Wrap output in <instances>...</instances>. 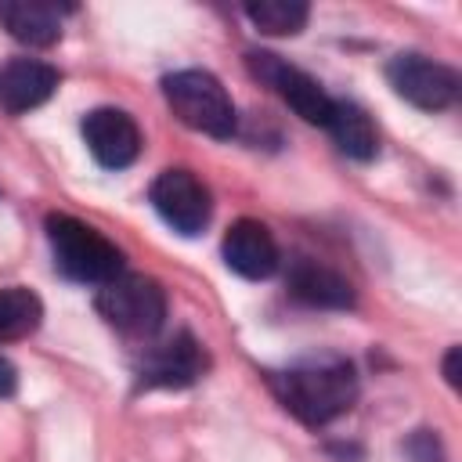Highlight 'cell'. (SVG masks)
<instances>
[{
  "label": "cell",
  "mask_w": 462,
  "mask_h": 462,
  "mask_svg": "<svg viewBox=\"0 0 462 462\" xmlns=\"http://www.w3.org/2000/svg\"><path fill=\"white\" fill-rule=\"evenodd\" d=\"M271 390L303 426H328L357 401V372L346 357H307L285 372H271Z\"/></svg>",
  "instance_id": "cell-1"
},
{
  "label": "cell",
  "mask_w": 462,
  "mask_h": 462,
  "mask_svg": "<svg viewBox=\"0 0 462 462\" xmlns=\"http://www.w3.org/2000/svg\"><path fill=\"white\" fill-rule=\"evenodd\" d=\"M47 242L54 253V267L79 282V285H105L116 274H123V253L116 242H108L97 227L69 217V213H51L47 217Z\"/></svg>",
  "instance_id": "cell-2"
},
{
  "label": "cell",
  "mask_w": 462,
  "mask_h": 462,
  "mask_svg": "<svg viewBox=\"0 0 462 462\" xmlns=\"http://www.w3.org/2000/svg\"><path fill=\"white\" fill-rule=\"evenodd\" d=\"M162 94L184 126H191L206 137H220V141L235 134V105L213 72H206V69L170 72L162 79Z\"/></svg>",
  "instance_id": "cell-3"
},
{
  "label": "cell",
  "mask_w": 462,
  "mask_h": 462,
  "mask_svg": "<svg viewBox=\"0 0 462 462\" xmlns=\"http://www.w3.org/2000/svg\"><path fill=\"white\" fill-rule=\"evenodd\" d=\"M97 314L130 339H152L166 321V292L148 274H116L97 289Z\"/></svg>",
  "instance_id": "cell-4"
},
{
  "label": "cell",
  "mask_w": 462,
  "mask_h": 462,
  "mask_svg": "<svg viewBox=\"0 0 462 462\" xmlns=\"http://www.w3.org/2000/svg\"><path fill=\"white\" fill-rule=\"evenodd\" d=\"M386 79L393 87L397 97H404L408 105L422 108V112H444L458 101V72L426 58V54H397L386 65Z\"/></svg>",
  "instance_id": "cell-5"
},
{
  "label": "cell",
  "mask_w": 462,
  "mask_h": 462,
  "mask_svg": "<svg viewBox=\"0 0 462 462\" xmlns=\"http://www.w3.org/2000/svg\"><path fill=\"white\" fill-rule=\"evenodd\" d=\"M245 65H249V72H253L260 83H267L300 119L318 123V126L328 123L336 97H328V94L318 87V79H310L303 69L282 61V58L271 54V51H249V54H245Z\"/></svg>",
  "instance_id": "cell-6"
},
{
  "label": "cell",
  "mask_w": 462,
  "mask_h": 462,
  "mask_svg": "<svg viewBox=\"0 0 462 462\" xmlns=\"http://www.w3.org/2000/svg\"><path fill=\"white\" fill-rule=\"evenodd\" d=\"M155 213L177 231V235H199L206 231L213 217V199L209 188L191 173V170H162L152 180L148 191Z\"/></svg>",
  "instance_id": "cell-7"
},
{
  "label": "cell",
  "mask_w": 462,
  "mask_h": 462,
  "mask_svg": "<svg viewBox=\"0 0 462 462\" xmlns=\"http://www.w3.org/2000/svg\"><path fill=\"white\" fill-rule=\"evenodd\" d=\"M209 368V354L206 346L191 336V332H177L173 339L159 343V346H148L141 365H137V375L144 386H166V390H180V386H191L206 375Z\"/></svg>",
  "instance_id": "cell-8"
},
{
  "label": "cell",
  "mask_w": 462,
  "mask_h": 462,
  "mask_svg": "<svg viewBox=\"0 0 462 462\" xmlns=\"http://www.w3.org/2000/svg\"><path fill=\"white\" fill-rule=\"evenodd\" d=\"M83 141L105 170H126L141 155V130L123 108H94L83 116Z\"/></svg>",
  "instance_id": "cell-9"
},
{
  "label": "cell",
  "mask_w": 462,
  "mask_h": 462,
  "mask_svg": "<svg viewBox=\"0 0 462 462\" xmlns=\"http://www.w3.org/2000/svg\"><path fill=\"white\" fill-rule=\"evenodd\" d=\"M220 253H224V263L235 274L253 278V282L271 278L282 263V253H278V242H274L271 227L260 224V220H249V217H242L227 227Z\"/></svg>",
  "instance_id": "cell-10"
},
{
  "label": "cell",
  "mask_w": 462,
  "mask_h": 462,
  "mask_svg": "<svg viewBox=\"0 0 462 462\" xmlns=\"http://www.w3.org/2000/svg\"><path fill=\"white\" fill-rule=\"evenodd\" d=\"M285 285H289V292L296 300H303L310 307H325V310H346V307H354L350 282L336 267H328L321 260H310V256H296L289 263Z\"/></svg>",
  "instance_id": "cell-11"
},
{
  "label": "cell",
  "mask_w": 462,
  "mask_h": 462,
  "mask_svg": "<svg viewBox=\"0 0 462 462\" xmlns=\"http://www.w3.org/2000/svg\"><path fill=\"white\" fill-rule=\"evenodd\" d=\"M58 69L40 58H14L0 69V105L11 116H22L36 105H43L58 90Z\"/></svg>",
  "instance_id": "cell-12"
},
{
  "label": "cell",
  "mask_w": 462,
  "mask_h": 462,
  "mask_svg": "<svg viewBox=\"0 0 462 462\" xmlns=\"http://www.w3.org/2000/svg\"><path fill=\"white\" fill-rule=\"evenodd\" d=\"M0 25L25 47H51L61 36V7L43 0H0Z\"/></svg>",
  "instance_id": "cell-13"
},
{
  "label": "cell",
  "mask_w": 462,
  "mask_h": 462,
  "mask_svg": "<svg viewBox=\"0 0 462 462\" xmlns=\"http://www.w3.org/2000/svg\"><path fill=\"white\" fill-rule=\"evenodd\" d=\"M325 126H328V134H332V141H336V148L343 155H350L357 162L375 159L379 134H375V126H372V119H368V112L361 105H354V101H332V116H328Z\"/></svg>",
  "instance_id": "cell-14"
},
{
  "label": "cell",
  "mask_w": 462,
  "mask_h": 462,
  "mask_svg": "<svg viewBox=\"0 0 462 462\" xmlns=\"http://www.w3.org/2000/svg\"><path fill=\"white\" fill-rule=\"evenodd\" d=\"M40 321H43V303L32 289H25V285L0 289V343L32 336L40 328Z\"/></svg>",
  "instance_id": "cell-15"
},
{
  "label": "cell",
  "mask_w": 462,
  "mask_h": 462,
  "mask_svg": "<svg viewBox=\"0 0 462 462\" xmlns=\"http://www.w3.org/2000/svg\"><path fill=\"white\" fill-rule=\"evenodd\" d=\"M245 18L267 36H296L303 32L310 7L303 0H253L245 4Z\"/></svg>",
  "instance_id": "cell-16"
},
{
  "label": "cell",
  "mask_w": 462,
  "mask_h": 462,
  "mask_svg": "<svg viewBox=\"0 0 462 462\" xmlns=\"http://www.w3.org/2000/svg\"><path fill=\"white\" fill-rule=\"evenodd\" d=\"M404 455L411 462H444V448H440V440H437L433 430H415L404 440Z\"/></svg>",
  "instance_id": "cell-17"
},
{
  "label": "cell",
  "mask_w": 462,
  "mask_h": 462,
  "mask_svg": "<svg viewBox=\"0 0 462 462\" xmlns=\"http://www.w3.org/2000/svg\"><path fill=\"white\" fill-rule=\"evenodd\" d=\"M18 390V368L0 354V397H11Z\"/></svg>",
  "instance_id": "cell-18"
},
{
  "label": "cell",
  "mask_w": 462,
  "mask_h": 462,
  "mask_svg": "<svg viewBox=\"0 0 462 462\" xmlns=\"http://www.w3.org/2000/svg\"><path fill=\"white\" fill-rule=\"evenodd\" d=\"M458 357H462L458 346H451V350L444 354V379H448V386H455V390H458Z\"/></svg>",
  "instance_id": "cell-19"
}]
</instances>
